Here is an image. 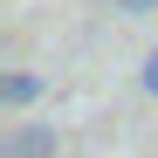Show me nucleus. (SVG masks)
<instances>
[{
	"mask_svg": "<svg viewBox=\"0 0 158 158\" xmlns=\"http://www.w3.org/2000/svg\"><path fill=\"white\" fill-rule=\"evenodd\" d=\"M55 151H62V131H55V124H41V117L0 131V158H55Z\"/></svg>",
	"mask_w": 158,
	"mask_h": 158,
	"instance_id": "obj_1",
	"label": "nucleus"
},
{
	"mask_svg": "<svg viewBox=\"0 0 158 158\" xmlns=\"http://www.w3.org/2000/svg\"><path fill=\"white\" fill-rule=\"evenodd\" d=\"M41 89H48V76L7 69V76H0V110H28V103H41Z\"/></svg>",
	"mask_w": 158,
	"mask_h": 158,
	"instance_id": "obj_2",
	"label": "nucleus"
},
{
	"mask_svg": "<svg viewBox=\"0 0 158 158\" xmlns=\"http://www.w3.org/2000/svg\"><path fill=\"white\" fill-rule=\"evenodd\" d=\"M110 14H124V21H144V14H158V0H110Z\"/></svg>",
	"mask_w": 158,
	"mask_h": 158,
	"instance_id": "obj_3",
	"label": "nucleus"
},
{
	"mask_svg": "<svg viewBox=\"0 0 158 158\" xmlns=\"http://www.w3.org/2000/svg\"><path fill=\"white\" fill-rule=\"evenodd\" d=\"M138 83H144V96L158 103V48H151V55H144V69H138Z\"/></svg>",
	"mask_w": 158,
	"mask_h": 158,
	"instance_id": "obj_4",
	"label": "nucleus"
}]
</instances>
